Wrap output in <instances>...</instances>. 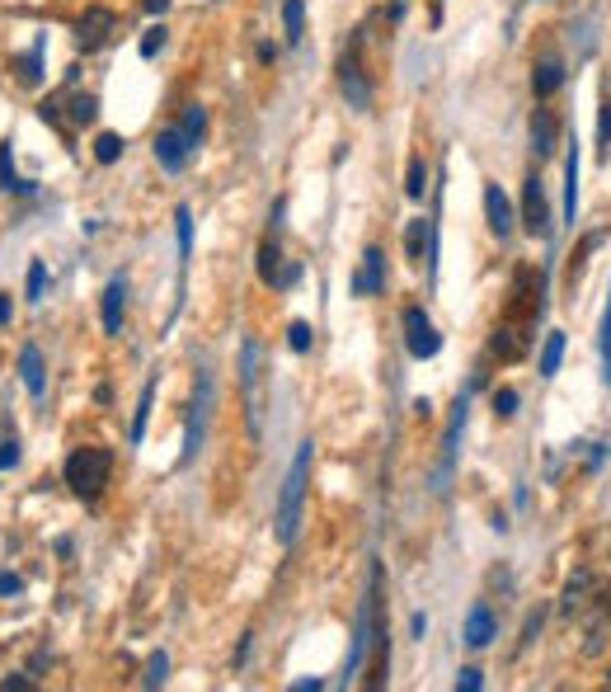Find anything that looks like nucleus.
<instances>
[{"instance_id": "f257e3e1", "label": "nucleus", "mask_w": 611, "mask_h": 692, "mask_svg": "<svg viewBox=\"0 0 611 692\" xmlns=\"http://www.w3.org/2000/svg\"><path fill=\"white\" fill-rule=\"evenodd\" d=\"M306 480H310V438L302 448H296V457L288 466V480H282V494H278V542L282 546H292V537H296V523H302V500H306Z\"/></svg>"}, {"instance_id": "f03ea898", "label": "nucleus", "mask_w": 611, "mask_h": 692, "mask_svg": "<svg viewBox=\"0 0 611 692\" xmlns=\"http://www.w3.org/2000/svg\"><path fill=\"white\" fill-rule=\"evenodd\" d=\"M240 387H245V419H250V438H264V349L259 339L245 335L240 339Z\"/></svg>"}, {"instance_id": "7ed1b4c3", "label": "nucleus", "mask_w": 611, "mask_h": 692, "mask_svg": "<svg viewBox=\"0 0 611 692\" xmlns=\"http://www.w3.org/2000/svg\"><path fill=\"white\" fill-rule=\"evenodd\" d=\"M113 476V452L109 448H76L66 457V486L80 494V500H99Z\"/></svg>"}, {"instance_id": "20e7f679", "label": "nucleus", "mask_w": 611, "mask_h": 692, "mask_svg": "<svg viewBox=\"0 0 611 692\" xmlns=\"http://www.w3.org/2000/svg\"><path fill=\"white\" fill-rule=\"evenodd\" d=\"M381 584H386V575H381V565H372V579H367V599L358 603V621H353V650H348V664H344V674L353 678L362 669V659H367V645H372V627H377V603H381Z\"/></svg>"}, {"instance_id": "39448f33", "label": "nucleus", "mask_w": 611, "mask_h": 692, "mask_svg": "<svg viewBox=\"0 0 611 692\" xmlns=\"http://www.w3.org/2000/svg\"><path fill=\"white\" fill-rule=\"evenodd\" d=\"M113 34H118V14L104 10V5H94V10H85L80 20H76V42L85 52H99V48H109Z\"/></svg>"}, {"instance_id": "423d86ee", "label": "nucleus", "mask_w": 611, "mask_h": 692, "mask_svg": "<svg viewBox=\"0 0 611 692\" xmlns=\"http://www.w3.org/2000/svg\"><path fill=\"white\" fill-rule=\"evenodd\" d=\"M339 85H344V95H348V104L367 113L372 109V80H367V71H362V56L358 48L344 52V62H339Z\"/></svg>"}, {"instance_id": "0eeeda50", "label": "nucleus", "mask_w": 611, "mask_h": 692, "mask_svg": "<svg viewBox=\"0 0 611 692\" xmlns=\"http://www.w3.org/2000/svg\"><path fill=\"white\" fill-rule=\"evenodd\" d=\"M405 344H409V353L415 358H433L437 349H443V339H437V330H433V320L423 316L419 306H405Z\"/></svg>"}, {"instance_id": "6e6552de", "label": "nucleus", "mask_w": 611, "mask_h": 692, "mask_svg": "<svg viewBox=\"0 0 611 692\" xmlns=\"http://www.w3.org/2000/svg\"><path fill=\"white\" fill-rule=\"evenodd\" d=\"M522 226H527L532 236H550L556 231V222H550V203H546V189H542V179H527V189H522Z\"/></svg>"}, {"instance_id": "1a4fd4ad", "label": "nucleus", "mask_w": 611, "mask_h": 692, "mask_svg": "<svg viewBox=\"0 0 611 692\" xmlns=\"http://www.w3.org/2000/svg\"><path fill=\"white\" fill-rule=\"evenodd\" d=\"M207 410H212V377L203 373V377H198V395H193V415H189V433H183V457H179V462H193L198 443H203Z\"/></svg>"}, {"instance_id": "9d476101", "label": "nucleus", "mask_w": 611, "mask_h": 692, "mask_svg": "<svg viewBox=\"0 0 611 692\" xmlns=\"http://www.w3.org/2000/svg\"><path fill=\"white\" fill-rule=\"evenodd\" d=\"M353 292H358V297L386 292V254H381V246H367L362 250V268L353 274Z\"/></svg>"}, {"instance_id": "9b49d317", "label": "nucleus", "mask_w": 611, "mask_h": 692, "mask_svg": "<svg viewBox=\"0 0 611 692\" xmlns=\"http://www.w3.org/2000/svg\"><path fill=\"white\" fill-rule=\"evenodd\" d=\"M193 147H198V141L183 133V127H165V133L155 137V161H161L165 169H183V161H189Z\"/></svg>"}, {"instance_id": "f8f14e48", "label": "nucleus", "mask_w": 611, "mask_h": 692, "mask_svg": "<svg viewBox=\"0 0 611 692\" xmlns=\"http://www.w3.org/2000/svg\"><path fill=\"white\" fill-rule=\"evenodd\" d=\"M598 579H593V570H574L570 575V584H564V599H560V607L564 613H588L593 603H598Z\"/></svg>"}, {"instance_id": "ddd939ff", "label": "nucleus", "mask_w": 611, "mask_h": 692, "mask_svg": "<svg viewBox=\"0 0 611 692\" xmlns=\"http://www.w3.org/2000/svg\"><path fill=\"white\" fill-rule=\"evenodd\" d=\"M466 410H471V401H457V410H451V424H447V433H443V466H437V486L433 490H447V476H451V462H457V438L466 429Z\"/></svg>"}, {"instance_id": "4468645a", "label": "nucleus", "mask_w": 611, "mask_h": 692, "mask_svg": "<svg viewBox=\"0 0 611 692\" xmlns=\"http://www.w3.org/2000/svg\"><path fill=\"white\" fill-rule=\"evenodd\" d=\"M494 636H499V621H494L489 603H471V613H466V645H471V650H485Z\"/></svg>"}, {"instance_id": "2eb2a0df", "label": "nucleus", "mask_w": 611, "mask_h": 692, "mask_svg": "<svg viewBox=\"0 0 611 692\" xmlns=\"http://www.w3.org/2000/svg\"><path fill=\"white\" fill-rule=\"evenodd\" d=\"M485 217H489L499 240L513 236V203H508V193L499 189V184H485Z\"/></svg>"}, {"instance_id": "dca6fc26", "label": "nucleus", "mask_w": 611, "mask_h": 692, "mask_svg": "<svg viewBox=\"0 0 611 692\" xmlns=\"http://www.w3.org/2000/svg\"><path fill=\"white\" fill-rule=\"evenodd\" d=\"M532 151L542 155V161L560 151V123H556V113H550V109H536L532 113Z\"/></svg>"}, {"instance_id": "f3484780", "label": "nucleus", "mask_w": 611, "mask_h": 692, "mask_svg": "<svg viewBox=\"0 0 611 692\" xmlns=\"http://www.w3.org/2000/svg\"><path fill=\"white\" fill-rule=\"evenodd\" d=\"M560 85H564V62L556 52H542V56H536V66H532V90L542 99H550Z\"/></svg>"}, {"instance_id": "a211bd4d", "label": "nucleus", "mask_w": 611, "mask_h": 692, "mask_svg": "<svg viewBox=\"0 0 611 692\" xmlns=\"http://www.w3.org/2000/svg\"><path fill=\"white\" fill-rule=\"evenodd\" d=\"M123 311H127V282L113 278L109 288H104V330H109V335L123 330Z\"/></svg>"}, {"instance_id": "6ab92c4d", "label": "nucleus", "mask_w": 611, "mask_h": 692, "mask_svg": "<svg viewBox=\"0 0 611 692\" xmlns=\"http://www.w3.org/2000/svg\"><path fill=\"white\" fill-rule=\"evenodd\" d=\"M20 377H24L28 395H42V353L34 344H24V353H20Z\"/></svg>"}, {"instance_id": "aec40b11", "label": "nucleus", "mask_w": 611, "mask_h": 692, "mask_svg": "<svg viewBox=\"0 0 611 692\" xmlns=\"http://www.w3.org/2000/svg\"><path fill=\"white\" fill-rule=\"evenodd\" d=\"M574 207H578V141L574 151L564 155V217L574 222Z\"/></svg>"}, {"instance_id": "412c9836", "label": "nucleus", "mask_w": 611, "mask_h": 692, "mask_svg": "<svg viewBox=\"0 0 611 692\" xmlns=\"http://www.w3.org/2000/svg\"><path fill=\"white\" fill-rule=\"evenodd\" d=\"M259 278L268 282V288H278V278H282V254H278V240H264V246H259Z\"/></svg>"}, {"instance_id": "4be33fe9", "label": "nucleus", "mask_w": 611, "mask_h": 692, "mask_svg": "<svg viewBox=\"0 0 611 692\" xmlns=\"http://www.w3.org/2000/svg\"><path fill=\"white\" fill-rule=\"evenodd\" d=\"M560 358H564V335L550 330L546 335V349H542V377H556L560 373Z\"/></svg>"}, {"instance_id": "5701e85b", "label": "nucleus", "mask_w": 611, "mask_h": 692, "mask_svg": "<svg viewBox=\"0 0 611 692\" xmlns=\"http://www.w3.org/2000/svg\"><path fill=\"white\" fill-rule=\"evenodd\" d=\"M423 240H429V222L415 217V222L405 226V254H409L415 264H423Z\"/></svg>"}, {"instance_id": "b1692460", "label": "nucleus", "mask_w": 611, "mask_h": 692, "mask_svg": "<svg viewBox=\"0 0 611 692\" xmlns=\"http://www.w3.org/2000/svg\"><path fill=\"white\" fill-rule=\"evenodd\" d=\"M282 24H288V42H302V34H306V5L302 0H288V5H282Z\"/></svg>"}, {"instance_id": "393cba45", "label": "nucleus", "mask_w": 611, "mask_h": 692, "mask_svg": "<svg viewBox=\"0 0 611 692\" xmlns=\"http://www.w3.org/2000/svg\"><path fill=\"white\" fill-rule=\"evenodd\" d=\"M151 395H155V381H147V387H141V401H137V415H132V443H141V438H147V415H151Z\"/></svg>"}, {"instance_id": "a878e982", "label": "nucleus", "mask_w": 611, "mask_h": 692, "mask_svg": "<svg viewBox=\"0 0 611 692\" xmlns=\"http://www.w3.org/2000/svg\"><path fill=\"white\" fill-rule=\"evenodd\" d=\"M423 189H429V169H423V155H415V161H409V175H405V193L423 198Z\"/></svg>"}, {"instance_id": "bb28decb", "label": "nucleus", "mask_w": 611, "mask_h": 692, "mask_svg": "<svg viewBox=\"0 0 611 692\" xmlns=\"http://www.w3.org/2000/svg\"><path fill=\"white\" fill-rule=\"evenodd\" d=\"M183 133H189L193 141H203V127H207V109L203 104H189V109H183Z\"/></svg>"}, {"instance_id": "cd10ccee", "label": "nucleus", "mask_w": 611, "mask_h": 692, "mask_svg": "<svg viewBox=\"0 0 611 692\" xmlns=\"http://www.w3.org/2000/svg\"><path fill=\"white\" fill-rule=\"evenodd\" d=\"M94 155H99V161H104V165H113V161H118V155H123V137H118V133H99V141H94Z\"/></svg>"}, {"instance_id": "c85d7f7f", "label": "nucleus", "mask_w": 611, "mask_h": 692, "mask_svg": "<svg viewBox=\"0 0 611 692\" xmlns=\"http://www.w3.org/2000/svg\"><path fill=\"white\" fill-rule=\"evenodd\" d=\"M94 113H99V99L94 95H76V99H71V123H94Z\"/></svg>"}, {"instance_id": "c756f323", "label": "nucleus", "mask_w": 611, "mask_h": 692, "mask_svg": "<svg viewBox=\"0 0 611 692\" xmlns=\"http://www.w3.org/2000/svg\"><path fill=\"white\" fill-rule=\"evenodd\" d=\"M494 415H499V419H513V415H518V391H513V387H499V391H494Z\"/></svg>"}, {"instance_id": "7c9ffc66", "label": "nucleus", "mask_w": 611, "mask_h": 692, "mask_svg": "<svg viewBox=\"0 0 611 692\" xmlns=\"http://www.w3.org/2000/svg\"><path fill=\"white\" fill-rule=\"evenodd\" d=\"M598 147L611 151V90H602V113H598Z\"/></svg>"}, {"instance_id": "2f4dec72", "label": "nucleus", "mask_w": 611, "mask_h": 692, "mask_svg": "<svg viewBox=\"0 0 611 692\" xmlns=\"http://www.w3.org/2000/svg\"><path fill=\"white\" fill-rule=\"evenodd\" d=\"M165 669H169V659H165V650H161V655H151L147 678H141V683H147V688H161V683H165Z\"/></svg>"}, {"instance_id": "473e14b6", "label": "nucleus", "mask_w": 611, "mask_h": 692, "mask_svg": "<svg viewBox=\"0 0 611 692\" xmlns=\"http://www.w3.org/2000/svg\"><path fill=\"white\" fill-rule=\"evenodd\" d=\"M175 222H179V254L189 260V246H193V222H189V207H179V212H175Z\"/></svg>"}, {"instance_id": "72a5a7b5", "label": "nucleus", "mask_w": 611, "mask_h": 692, "mask_svg": "<svg viewBox=\"0 0 611 692\" xmlns=\"http://www.w3.org/2000/svg\"><path fill=\"white\" fill-rule=\"evenodd\" d=\"M602 377L611 387V302H607V316H602Z\"/></svg>"}, {"instance_id": "f704fd0d", "label": "nucleus", "mask_w": 611, "mask_h": 692, "mask_svg": "<svg viewBox=\"0 0 611 692\" xmlns=\"http://www.w3.org/2000/svg\"><path fill=\"white\" fill-rule=\"evenodd\" d=\"M288 344H292L296 353H306V349H310V325H306V320H292V330H288Z\"/></svg>"}, {"instance_id": "c9c22d12", "label": "nucleus", "mask_w": 611, "mask_h": 692, "mask_svg": "<svg viewBox=\"0 0 611 692\" xmlns=\"http://www.w3.org/2000/svg\"><path fill=\"white\" fill-rule=\"evenodd\" d=\"M0 179H5V189H14V193H28V184H24V179H14V169H10V147L0 151Z\"/></svg>"}, {"instance_id": "e433bc0d", "label": "nucleus", "mask_w": 611, "mask_h": 692, "mask_svg": "<svg viewBox=\"0 0 611 692\" xmlns=\"http://www.w3.org/2000/svg\"><path fill=\"white\" fill-rule=\"evenodd\" d=\"M14 71H20V80H24V85H38V52L20 56V62H14Z\"/></svg>"}, {"instance_id": "4c0bfd02", "label": "nucleus", "mask_w": 611, "mask_h": 692, "mask_svg": "<svg viewBox=\"0 0 611 692\" xmlns=\"http://www.w3.org/2000/svg\"><path fill=\"white\" fill-rule=\"evenodd\" d=\"M165 48V24L161 28H147V38H141V56H155Z\"/></svg>"}, {"instance_id": "58836bf2", "label": "nucleus", "mask_w": 611, "mask_h": 692, "mask_svg": "<svg viewBox=\"0 0 611 692\" xmlns=\"http://www.w3.org/2000/svg\"><path fill=\"white\" fill-rule=\"evenodd\" d=\"M542 621H546V613H542V607H536V613L527 617V627H522V641H518V650H527V645L536 641V631H542Z\"/></svg>"}, {"instance_id": "ea45409f", "label": "nucleus", "mask_w": 611, "mask_h": 692, "mask_svg": "<svg viewBox=\"0 0 611 692\" xmlns=\"http://www.w3.org/2000/svg\"><path fill=\"white\" fill-rule=\"evenodd\" d=\"M14 462H20V438H5V443H0V471H5V466H14Z\"/></svg>"}, {"instance_id": "a19ab883", "label": "nucleus", "mask_w": 611, "mask_h": 692, "mask_svg": "<svg viewBox=\"0 0 611 692\" xmlns=\"http://www.w3.org/2000/svg\"><path fill=\"white\" fill-rule=\"evenodd\" d=\"M14 593H24V579H20V575H5V570H0V599H14Z\"/></svg>"}, {"instance_id": "79ce46f5", "label": "nucleus", "mask_w": 611, "mask_h": 692, "mask_svg": "<svg viewBox=\"0 0 611 692\" xmlns=\"http://www.w3.org/2000/svg\"><path fill=\"white\" fill-rule=\"evenodd\" d=\"M457 688L480 692V688H485V678H480V669H461V674H457Z\"/></svg>"}, {"instance_id": "37998d69", "label": "nucleus", "mask_w": 611, "mask_h": 692, "mask_svg": "<svg viewBox=\"0 0 611 692\" xmlns=\"http://www.w3.org/2000/svg\"><path fill=\"white\" fill-rule=\"evenodd\" d=\"M28 297H42V264L28 268Z\"/></svg>"}, {"instance_id": "c03bdc74", "label": "nucleus", "mask_w": 611, "mask_h": 692, "mask_svg": "<svg viewBox=\"0 0 611 692\" xmlns=\"http://www.w3.org/2000/svg\"><path fill=\"white\" fill-rule=\"evenodd\" d=\"M34 683H28V678H5V683H0V692H28Z\"/></svg>"}, {"instance_id": "a18cd8bd", "label": "nucleus", "mask_w": 611, "mask_h": 692, "mask_svg": "<svg viewBox=\"0 0 611 692\" xmlns=\"http://www.w3.org/2000/svg\"><path fill=\"white\" fill-rule=\"evenodd\" d=\"M14 316V306H10V292H0V325H10Z\"/></svg>"}, {"instance_id": "49530a36", "label": "nucleus", "mask_w": 611, "mask_h": 692, "mask_svg": "<svg viewBox=\"0 0 611 692\" xmlns=\"http://www.w3.org/2000/svg\"><path fill=\"white\" fill-rule=\"evenodd\" d=\"M409 627H415V636L423 641V631H429V617H423V613H415V621H409Z\"/></svg>"}, {"instance_id": "de8ad7c7", "label": "nucleus", "mask_w": 611, "mask_h": 692, "mask_svg": "<svg viewBox=\"0 0 611 692\" xmlns=\"http://www.w3.org/2000/svg\"><path fill=\"white\" fill-rule=\"evenodd\" d=\"M320 688V678H302V683H292V692H316Z\"/></svg>"}, {"instance_id": "09e8293b", "label": "nucleus", "mask_w": 611, "mask_h": 692, "mask_svg": "<svg viewBox=\"0 0 611 692\" xmlns=\"http://www.w3.org/2000/svg\"><path fill=\"white\" fill-rule=\"evenodd\" d=\"M598 603H602V613L611 617V589H598Z\"/></svg>"}, {"instance_id": "8fccbe9b", "label": "nucleus", "mask_w": 611, "mask_h": 692, "mask_svg": "<svg viewBox=\"0 0 611 692\" xmlns=\"http://www.w3.org/2000/svg\"><path fill=\"white\" fill-rule=\"evenodd\" d=\"M165 5H169V0H147V10H151V14H161Z\"/></svg>"}]
</instances>
